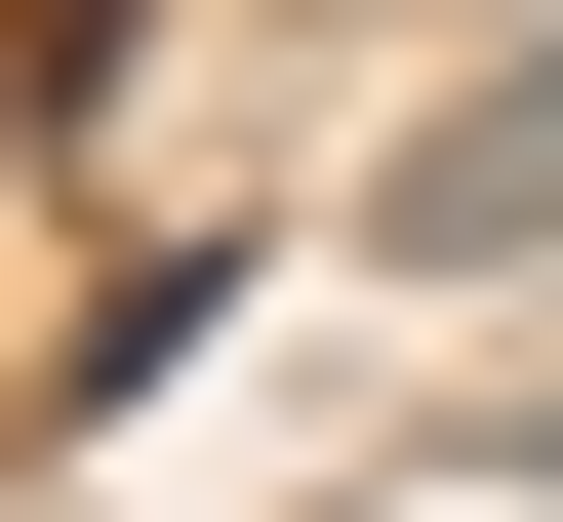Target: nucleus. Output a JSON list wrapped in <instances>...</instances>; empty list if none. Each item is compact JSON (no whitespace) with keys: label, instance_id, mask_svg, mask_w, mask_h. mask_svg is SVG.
Returning a JSON list of instances; mask_svg holds the SVG:
<instances>
[{"label":"nucleus","instance_id":"f03ea898","mask_svg":"<svg viewBox=\"0 0 563 522\" xmlns=\"http://www.w3.org/2000/svg\"><path fill=\"white\" fill-rule=\"evenodd\" d=\"M523 482H563V442H523Z\"/></svg>","mask_w":563,"mask_h":522},{"label":"nucleus","instance_id":"f257e3e1","mask_svg":"<svg viewBox=\"0 0 563 522\" xmlns=\"http://www.w3.org/2000/svg\"><path fill=\"white\" fill-rule=\"evenodd\" d=\"M363 242H402V281H563V41L443 121V162H363Z\"/></svg>","mask_w":563,"mask_h":522}]
</instances>
